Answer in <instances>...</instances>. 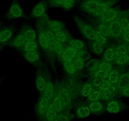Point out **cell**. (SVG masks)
Instances as JSON below:
<instances>
[{
    "label": "cell",
    "mask_w": 129,
    "mask_h": 121,
    "mask_svg": "<svg viewBox=\"0 0 129 121\" xmlns=\"http://www.w3.org/2000/svg\"><path fill=\"white\" fill-rule=\"evenodd\" d=\"M129 81V71H126V72H124L123 73L120 74V78L118 81L117 83H116V86H117L119 92L120 90L124 88L125 86H127L128 83Z\"/></svg>",
    "instance_id": "18"
},
{
    "label": "cell",
    "mask_w": 129,
    "mask_h": 121,
    "mask_svg": "<svg viewBox=\"0 0 129 121\" xmlns=\"http://www.w3.org/2000/svg\"><path fill=\"white\" fill-rule=\"evenodd\" d=\"M47 10V4L45 2H40L37 3L32 10L31 15L34 18H42L44 17Z\"/></svg>",
    "instance_id": "6"
},
{
    "label": "cell",
    "mask_w": 129,
    "mask_h": 121,
    "mask_svg": "<svg viewBox=\"0 0 129 121\" xmlns=\"http://www.w3.org/2000/svg\"><path fill=\"white\" fill-rule=\"evenodd\" d=\"M120 73H119L118 70H115V69H112V70L108 75L106 79L111 84L116 85L119 80V78H120Z\"/></svg>",
    "instance_id": "24"
},
{
    "label": "cell",
    "mask_w": 129,
    "mask_h": 121,
    "mask_svg": "<svg viewBox=\"0 0 129 121\" xmlns=\"http://www.w3.org/2000/svg\"><path fill=\"white\" fill-rule=\"evenodd\" d=\"M21 32L23 34L25 42L38 40V34L34 28L28 27L22 30Z\"/></svg>",
    "instance_id": "14"
},
{
    "label": "cell",
    "mask_w": 129,
    "mask_h": 121,
    "mask_svg": "<svg viewBox=\"0 0 129 121\" xmlns=\"http://www.w3.org/2000/svg\"><path fill=\"white\" fill-rule=\"evenodd\" d=\"M91 113H98L102 112L104 108V105L100 101H95V102H90L89 105Z\"/></svg>",
    "instance_id": "23"
},
{
    "label": "cell",
    "mask_w": 129,
    "mask_h": 121,
    "mask_svg": "<svg viewBox=\"0 0 129 121\" xmlns=\"http://www.w3.org/2000/svg\"><path fill=\"white\" fill-rule=\"evenodd\" d=\"M55 92V88H54V86L51 82L50 81H47L46 85L45 86L44 91L42 93L43 95H55L54 94Z\"/></svg>",
    "instance_id": "39"
},
{
    "label": "cell",
    "mask_w": 129,
    "mask_h": 121,
    "mask_svg": "<svg viewBox=\"0 0 129 121\" xmlns=\"http://www.w3.org/2000/svg\"><path fill=\"white\" fill-rule=\"evenodd\" d=\"M24 16V12L20 5L17 2H13L7 13V18L10 20L18 19L23 17Z\"/></svg>",
    "instance_id": "2"
},
{
    "label": "cell",
    "mask_w": 129,
    "mask_h": 121,
    "mask_svg": "<svg viewBox=\"0 0 129 121\" xmlns=\"http://www.w3.org/2000/svg\"><path fill=\"white\" fill-rule=\"evenodd\" d=\"M74 22L77 25L80 33L83 36L89 40H93L95 35V30L89 23L84 22L78 17L74 18Z\"/></svg>",
    "instance_id": "1"
},
{
    "label": "cell",
    "mask_w": 129,
    "mask_h": 121,
    "mask_svg": "<svg viewBox=\"0 0 129 121\" xmlns=\"http://www.w3.org/2000/svg\"><path fill=\"white\" fill-rule=\"evenodd\" d=\"M38 40L41 47L44 50L49 52V42H48L46 29L43 28H39L38 34Z\"/></svg>",
    "instance_id": "9"
},
{
    "label": "cell",
    "mask_w": 129,
    "mask_h": 121,
    "mask_svg": "<svg viewBox=\"0 0 129 121\" xmlns=\"http://www.w3.org/2000/svg\"><path fill=\"white\" fill-rule=\"evenodd\" d=\"M108 39L105 37L103 36V35H101V34H98V33L96 32V31H95V37H94V39L92 41L100 43V44H103V45H106V43H107Z\"/></svg>",
    "instance_id": "40"
},
{
    "label": "cell",
    "mask_w": 129,
    "mask_h": 121,
    "mask_svg": "<svg viewBox=\"0 0 129 121\" xmlns=\"http://www.w3.org/2000/svg\"><path fill=\"white\" fill-rule=\"evenodd\" d=\"M58 115H59V113L56 110L51 103L49 105L48 110L46 111L45 115H44V117H45L47 121H54L56 119Z\"/></svg>",
    "instance_id": "20"
},
{
    "label": "cell",
    "mask_w": 129,
    "mask_h": 121,
    "mask_svg": "<svg viewBox=\"0 0 129 121\" xmlns=\"http://www.w3.org/2000/svg\"><path fill=\"white\" fill-rule=\"evenodd\" d=\"M75 3V0H64L63 8H64V10H71L74 7Z\"/></svg>",
    "instance_id": "41"
},
{
    "label": "cell",
    "mask_w": 129,
    "mask_h": 121,
    "mask_svg": "<svg viewBox=\"0 0 129 121\" xmlns=\"http://www.w3.org/2000/svg\"><path fill=\"white\" fill-rule=\"evenodd\" d=\"M64 50H65L66 52L68 54V55L73 59H75V58L77 57L79 55H80V52L81 51L77 50V49H74V48L72 47H65Z\"/></svg>",
    "instance_id": "38"
},
{
    "label": "cell",
    "mask_w": 129,
    "mask_h": 121,
    "mask_svg": "<svg viewBox=\"0 0 129 121\" xmlns=\"http://www.w3.org/2000/svg\"><path fill=\"white\" fill-rule=\"evenodd\" d=\"M121 37L125 44H129V30L123 33Z\"/></svg>",
    "instance_id": "45"
},
{
    "label": "cell",
    "mask_w": 129,
    "mask_h": 121,
    "mask_svg": "<svg viewBox=\"0 0 129 121\" xmlns=\"http://www.w3.org/2000/svg\"><path fill=\"white\" fill-rule=\"evenodd\" d=\"M23 57L28 62L31 63H35L38 62L40 59V53L38 50L24 52Z\"/></svg>",
    "instance_id": "15"
},
{
    "label": "cell",
    "mask_w": 129,
    "mask_h": 121,
    "mask_svg": "<svg viewBox=\"0 0 129 121\" xmlns=\"http://www.w3.org/2000/svg\"><path fill=\"white\" fill-rule=\"evenodd\" d=\"M95 31H96V32L101 34V35L104 36L105 37L107 38V39L111 37L108 27V25L106 24L100 23V25L97 27Z\"/></svg>",
    "instance_id": "27"
},
{
    "label": "cell",
    "mask_w": 129,
    "mask_h": 121,
    "mask_svg": "<svg viewBox=\"0 0 129 121\" xmlns=\"http://www.w3.org/2000/svg\"><path fill=\"white\" fill-rule=\"evenodd\" d=\"M95 89V87L92 83H86L84 85L81 92V95L84 98H87L90 94L92 93Z\"/></svg>",
    "instance_id": "25"
},
{
    "label": "cell",
    "mask_w": 129,
    "mask_h": 121,
    "mask_svg": "<svg viewBox=\"0 0 129 121\" xmlns=\"http://www.w3.org/2000/svg\"><path fill=\"white\" fill-rule=\"evenodd\" d=\"M67 101L62 98L59 95L54 96V99H53V102H52V104H53V107L55 108L56 110L58 112L59 114L64 110L65 107H67Z\"/></svg>",
    "instance_id": "10"
},
{
    "label": "cell",
    "mask_w": 129,
    "mask_h": 121,
    "mask_svg": "<svg viewBox=\"0 0 129 121\" xmlns=\"http://www.w3.org/2000/svg\"><path fill=\"white\" fill-rule=\"evenodd\" d=\"M101 99V93L100 90L98 89H95L94 92L89 95L87 98L88 101L90 102H95V101H100Z\"/></svg>",
    "instance_id": "36"
},
{
    "label": "cell",
    "mask_w": 129,
    "mask_h": 121,
    "mask_svg": "<svg viewBox=\"0 0 129 121\" xmlns=\"http://www.w3.org/2000/svg\"><path fill=\"white\" fill-rule=\"evenodd\" d=\"M103 58L106 62L111 63L113 61H115L116 59L115 47H110L105 50L103 52Z\"/></svg>",
    "instance_id": "19"
},
{
    "label": "cell",
    "mask_w": 129,
    "mask_h": 121,
    "mask_svg": "<svg viewBox=\"0 0 129 121\" xmlns=\"http://www.w3.org/2000/svg\"><path fill=\"white\" fill-rule=\"evenodd\" d=\"M47 28L53 32L59 31L64 29V25L61 21L49 20L47 22Z\"/></svg>",
    "instance_id": "12"
},
{
    "label": "cell",
    "mask_w": 129,
    "mask_h": 121,
    "mask_svg": "<svg viewBox=\"0 0 129 121\" xmlns=\"http://www.w3.org/2000/svg\"><path fill=\"white\" fill-rule=\"evenodd\" d=\"M112 65L110 64V63L106 62V61H103V62H100L98 63H97L96 65H94L91 68V70H100V71L108 73L112 70Z\"/></svg>",
    "instance_id": "16"
},
{
    "label": "cell",
    "mask_w": 129,
    "mask_h": 121,
    "mask_svg": "<svg viewBox=\"0 0 129 121\" xmlns=\"http://www.w3.org/2000/svg\"><path fill=\"white\" fill-rule=\"evenodd\" d=\"M115 0H103L101 4L99 6L96 12L93 15L94 17L99 18L101 16H102L110 8H112V6L115 3Z\"/></svg>",
    "instance_id": "7"
},
{
    "label": "cell",
    "mask_w": 129,
    "mask_h": 121,
    "mask_svg": "<svg viewBox=\"0 0 129 121\" xmlns=\"http://www.w3.org/2000/svg\"><path fill=\"white\" fill-rule=\"evenodd\" d=\"M13 35V29L11 27H5L0 30V44H5L11 40Z\"/></svg>",
    "instance_id": "11"
},
{
    "label": "cell",
    "mask_w": 129,
    "mask_h": 121,
    "mask_svg": "<svg viewBox=\"0 0 129 121\" xmlns=\"http://www.w3.org/2000/svg\"><path fill=\"white\" fill-rule=\"evenodd\" d=\"M69 46L72 47L74 48V49H77L78 50L82 51V50L85 47V44L82 40L74 39V40H71L69 42Z\"/></svg>",
    "instance_id": "33"
},
{
    "label": "cell",
    "mask_w": 129,
    "mask_h": 121,
    "mask_svg": "<svg viewBox=\"0 0 129 121\" xmlns=\"http://www.w3.org/2000/svg\"><path fill=\"white\" fill-rule=\"evenodd\" d=\"M118 20L122 28L123 33L129 30V18H128V17L120 13Z\"/></svg>",
    "instance_id": "26"
},
{
    "label": "cell",
    "mask_w": 129,
    "mask_h": 121,
    "mask_svg": "<svg viewBox=\"0 0 129 121\" xmlns=\"http://www.w3.org/2000/svg\"><path fill=\"white\" fill-rule=\"evenodd\" d=\"M128 47L125 44H120L115 47L116 57L128 54Z\"/></svg>",
    "instance_id": "35"
},
{
    "label": "cell",
    "mask_w": 129,
    "mask_h": 121,
    "mask_svg": "<svg viewBox=\"0 0 129 121\" xmlns=\"http://www.w3.org/2000/svg\"><path fill=\"white\" fill-rule=\"evenodd\" d=\"M22 49L24 52L34 51L38 50V43L37 40H30V41L26 42L24 45L22 47Z\"/></svg>",
    "instance_id": "29"
},
{
    "label": "cell",
    "mask_w": 129,
    "mask_h": 121,
    "mask_svg": "<svg viewBox=\"0 0 129 121\" xmlns=\"http://www.w3.org/2000/svg\"><path fill=\"white\" fill-rule=\"evenodd\" d=\"M54 121H71V117L67 113H59Z\"/></svg>",
    "instance_id": "42"
},
{
    "label": "cell",
    "mask_w": 129,
    "mask_h": 121,
    "mask_svg": "<svg viewBox=\"0 0 129 121\" xmlns=\"http://www.w3.org/2000/svg\"><path fill=\"white\" fill-rule=\"evenodd\" d=\"M115 63L116 65L119 66H124L129 64V54H126L125 55L116 57L115 60Z\"/></svg>",
    "instance_id": "30"
},
{
    "label": "cell",
    "mask_w": 129,
    "mask_h": 121,
    "mask_svg": "<svg viewBox=\"0 0 129 121\" xmlns=\"http://www.w3.org/2000/svg\"><path fill=\"white\" fill-rule=\"evenodd\" d=\"M91 49L93 52L95 53V54L101 55L103 54L105 51V46L100 43L93 41V42L91 44Z\"/></svg>",
    "instance_id": "31"
},
{
    "label": "cell",
    "mask_w": 129,
    "mask_h": 121,
    "mask_svg": "<svg viewBox=\"0 0 129 121\" xmlns=\"http://www.w3.org/2000/svg\"><path fill=\"white\" fill-rule=\"evenodd\" d=\"M50 2L53 5L55 6V7H62L63 8L64 0H50Z\"/></svg>",
    "instance_id": "44"
},
{
    "label": "cell",
    "mask_w": 129,
    "mask_h": 121,
    "mask_svg": "<svg viewBox=\"0 0 129 121\" xmlns=\"http://www.w3.org/2000/svg\"><path fill=\"white\" fill-rule=\"evenodd\" d=\"M63 66L65 72L67 73L69 75H74L77 71L73 62H64L63 63Z\"/></svg>",
    "instance_id": "32"
},
{
    "label": "cell",
    "mask_w": 129,
    "mask_h": 121,
    "mask_svg": "<svg viewBox=\"0 0 129 121\" xmlns=\"http://www.w3.org/2000/svg\"><path fill=\"white\" fill-rule=\"evenodd\" d=\"M91 112L89 106L83 105L79 107L76 111V115L79 118H85L90 116Z\"/></svg>",
    "instance_id": "21"
},
{
    "label": "cell",
    "mask_w": 129,
    "mask_h": 121,
    "mask_svg": "<svg viewBox=\"0 0 129 121\" xmlns=\"http://www.w3.org/2000/svg\"><path fill=\"white\" fill-rule=\"evenodd\" d=\"M0 25H1V22H0Z\"/></svg>",
    "instance_id": "48"
},
{
    "label": "cell",
    "mask_w": 129,
    "mask_h": 121,
    "mask_svg": "<svg viewBox=\"0 0 129 121\" xmlns=\"http://www.w3.org/2000/svg\"><path fill=\"white\" fill-rule=\"evenodd\" d=\"M128 8H129V7H128Z\"/></svg>",
    "instance_id": "49"
},
{
    "label": "cell",
    "mask_w": 129,
    "mask_h": 121,
    "mask_svg": "<svg viewBox=\"0 0 129 121\" xmlns=\"http://www.w3.org/2000/svg\"><path fill=\"white\" fill-rule=\"evenodd\" d=\"M54 36H55L57 41L60 42L61 44H63V45L66 44V43L69 41V35H68L67 33L64 31V29L56 32L54 33Z\"/></svg>",
    "instance_id": "22"
},
{
    "label": "cell",
    "mask_w": 129,
    "mask_h": 121,
    "mask_svg": "<svg viewBox=\"0 0 129 121\" xmlns=\"http://www.w3.org/2000/svg\"><path fill=\"white\" fill-rule=\"evenodd\" d=\"M128 54H129V47H128Z\"/></svg>",
    "instance_id": "46"
},
{
    "label": "cell",
    "mask_w": 129,
    "mask_h": 121,
    "mask_svg": "<svg viewBox=\"0 0 129 121\" xmlns=\"http://www.w3.org/2000/svg\"><path fill=\"white\" fill-rule=\"evenodd\" d=\"M47 81L43 76H37L36 79L35 81V85L36 88L37 90L39 91L41 93H43L44 91L45 86L46 85Z\"/></svg>",
    "instance_id": "28"
},
{
    "label": "cell",
    "mask_w": 129,
    "mask_h": 121,
    "mask_svg": "<svg viewBox=\"0 0 129 121\" xmlns=\"http://www.w3.org/2000/svg\"><path fill=\"white\" fill-rule=\"evenodd\" d=\"M107 25L110 30L111 37L119 38L122 36L123 30L119 23L118 20H116L109 24H107Z\"/></svg>",
    "instance_id": "8"
},
{
    "label": "cell",
    "mask_w": 129,
    "mask_h": 121,
    "mask_svg": "<svg viewBox=\"0 0 129 121\" xmlns=\"http://www.w3.org/2000/svg\"><path fill=\"white\" fill-rule=\"evenodd\" d=\"M49 105L50 103L46 101L43 97H41L36 105V112L40 116H44L48 110Z\"/></svg>",
    "instance_id": "13"
},
{
    "label": "cell",
    "mask_w": 129,
    "mask_h": 121,
    "mask_svg": "<svg viewBox=\"0 0 129 121\" xmlns=\"http://www.w3.org/2000/svg\"><path fill=\"white\" fill-rule=\"evenodd\" d=\"M128 85H129V81H128Z\"/></svg>",
    "instance_id": "47"
},
{
    "label": "cell",
    "mask_w": 129,
    "mask_h": 121,
    "mask_svg": "<svg viewBox=\"0 0 129 121\" xmlns=\"http://www.w3.org/2000/svg\"><path fill=\"white\" fill-rule=\"evenodd\" d=\"M124 105L121 102L116 100H110L106 105V111L111 114H116L123 110Z\"/></svg>",
    "instance_id": "5"
},
{
    "label": "cell",
    "mask_w": 129,
    "mask_h": 121,
    "mask_svg": "<svg viewBox=\"0 0 129 121\" xmlns=\"http://www.w3.org/2000/svg\"><path fill=\"white\" fill-rule=\"evenodd\" d=\"M73 64L75 66L77 70H82L85 67V61L82 55H79L74 59Z\"/></svg>",
    "instance_id": "34"
},
{
    "label": "cell",
    "mask_w": 129,
    "mask_h": 121,
    "mask_svg": "<svg viewBox=\"0 0 129 121\" xmlns=\"http://www.w3.org/2000/svg\"><path fill=\"white\" fill-rule=\"evenodd\" d=\"M103 1V0H85L82 3L81 8L85 13L93 15Z\"/></svg>",
    "instance_id": "4"
},
{
    "label": "cell",
    "mask_w": 129,
    "mask_h": 121,
    "mask_svg": "<svg viewBox=\"0 0 129 121\" xmlns=\"http://www.w3.org/2000/svg\"><path fill=\"white\" fill-rule=\"evenodd\" d=\"M106 81V78H101L99 77H93L92 83L94 85V86L97 89L100 90L104 86Z\"/></svg>",
    "instance_id": "37"
},
{
    "label": "cell",
    "mask_w": 129,
    "mask_h": 121,
    "mask_svg": "<svg viewBox=\"0 0 129 121\" xmlns=\"http://www.w3.org/2000/svg\"><path fill=\"white\" fill-rule=\"evenodd\" d=\"M120 14V12L118 10L113 8H110L98 19L100 23L107 25L118 20Z\"/></svg>",
    "instance_id": "3"
},
{
    "label": "cell",
    "mask_w": 129,
    "mask_h": 121,
    "mask_svg": "<svg viewBox=\"0 0 129 121\" xmlns=\"http://www.w3.org/2000/svg\"><path fill=\"white\" fill-rule=\"evenodd\" d=\"M25 42H26L25 40L24 37H23V34L20 32L12 40V42H11V45L12 47H13L17 48V49H22V47H23V46L24 45Z\"/></svg>",
    "instance_id": "17"
},
{
    "label": "cell",
    "mask_w": 129,
    "mask_h": 121,
    "mask_svg": "<svg viewBox=\"0 0 129 121\" xmlns=\"http://www.w3.org/2000/svg\"><path fill=\"white\" fill-rule=\"evenodd\" d=\"M120 95L125 98H129V85L123 88L120 92Z\"/></svg>",
    "instance_id": "43"
}]
</instances>
